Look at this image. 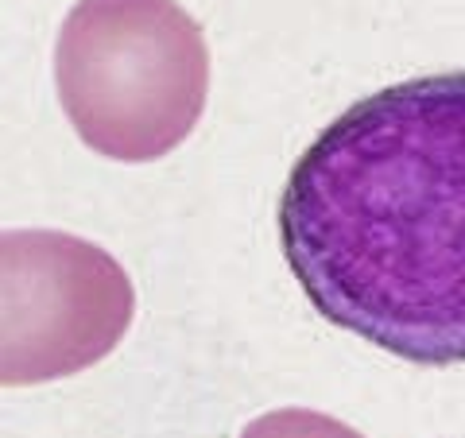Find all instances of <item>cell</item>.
<instances>
[{
  "instance_id": "cell-1",
  "label": "cell",
  "mask_w": 465,
  "mask_h": 438,
  "mask_svg": "<svg viewBox=\"0 0 465 438\" xmlns=\"http://www.w3.org/2000/svg\"><path fill=\"white\" fill-rule=\"evenodd\" d=\"M280 248L326 323L415 364H465V70L330 121L287 174Z\"/></svg>"
},
{
  "instance_id": "cell-2",
  "label": "cell",
  "mask_w": 465,
  "mask_h": 438,
  "mask_svg": "<svg viewBox=\"0 0 465 438\" xmlns=\"http://www.w3.org/2000/svg\"><path fill=\"white\" fill-rule=\"evenodd\" d=\"M54 85L82 144L148 164L194 133L210 47L179 0H78L54 43Z\"/></svg>"
},
{
  "instance_id": "cell-3",
  "label": "cell",
  "mask_w": 465,
  "mask_h": 438,
  "mask_svg": "<svg viewBox=\"0 0 465 438\" xmlns=\"http://www.w3.org/2000/svg\"><path fill=\"white\" fill-rule=\"evenodd\" d=\"M136 314L128 272L74 233L20 229L0 241V384L63 381L109 357Z\"/></svg>"
},
{
  "instance_id": "cell-4",
  "label": "cell",
  "mask_w": 465,
  "mask_h": 438,
  "mask_svg": "<svg viewBox=\"0 0 465 438\" xmlns=\"http://www.w3.org/2000/svg\"><path fill=\"white\" fill-rule=\"evenodd\" d=\"M241 438H365V434L353 431L341 419L322 415V412L280 407V412H268V415L252 419L249 427L241 431Z\"/></svg>"
}]
</instances>
